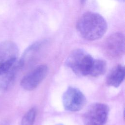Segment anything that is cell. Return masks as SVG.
Instances as JSON below:
<instances>
[{
	"mask_svg": "<svg viewBox=\"0 0 125 125\" xmlns=\"http://www.w3.org/2000/svg\"><path fill=\"white\" fill-rule=\"evenodd\" d=\"M76 28L85 40L95 41L100 39L106 33L107 24L105 20L99 14L87 12L79 19Z\"/></svg>",
	"mask_w": 125,
	"mask_h": 125,
	"instance_id": "cell-1",
	"label": "cell"
},
{
	"mask_svg": "<svg viewBox=\"0 0 125 125\" xmlns=\"http://www.w3.org/2000/svg\"><path fill=\"white\" fill-rule=\"evenodd\" d=\"M103 49L109 57L116 58L122 56L125 52V37L121 33H115L105 41Z\"/></svg>",
	"mask_w": 125,
	"mask_h": 125,
	"instance_id": "cell-6",
	"label": "cell"
},
{
	"mask_svg": "<svg viewBox=\"0 0 125 125\" xmlns=\"http://www.w3.org/2000/svg\"><path fill=\"white\" fill-rule=\"evenodd\" d=\"M94 59L84 50L78 49L68 56L65 64L78 76L89 75L94 62Z\"/></svg>",
	"mask_w": 125,
	"mask_h": 125,
	"instance_id": "cell-2",
	"label": "cell"
},
{
	"mask_svg": "<svg viewBox=\"0 0 125 125\" xmlns=\"http://www.w3.org/2000/svg\"><path fill=\"white\" fill-rule=\"evenodd\" d=\"M120 2H124L125 1V0H117Z\"/></svg>",
	"mask_w": 125,
	"mask_h": 125,
	"instance_id": "cell-14",
	"label": "cell"
},
{
	"mask_svg": "<svg viewBox=\"0 0 125 125\" xmlns=\"http://www.w3.org/2000/svg\"><path fill=\"white\" fill-rule=\"evenodd\" d=\"M48 71V68L46 65L36 67L22 78L21 81V86L26 90H34L46 77Z\"/></svg>",
	"mask_w": 125,
	"mask_h": 125,
	"instance_id": "cell-7",
	"label": "cell"
},
{
	"mask_svg": "<svg viewBox=\"0 0 125 125\" xmlns=\"http://www.w3.org/2000/svg\"><path fill=\"white\" fill-rule=\"evenodd\" d=\"M64 108L69 111H77L82 109L86 104V98L78 88L70 86L62 96Z\"/></svg>",
	"mask_w": 125,
	"mask_h": 125,
	"instance_id": "cell-4",
	"label": "cell"
},
{
	"mask_svg": "<svg viewBox=\"0 0 125 125\" xmlns=\"http://www.w3.org/2000/svg\"><path fill=\"white\" fill-rule=\"evenodd\" d=\"M109 113L108 106L103 103H94L87 108L83 117L84 125H104Z\"/></svg>",
	"mask_w": 125,
	"mask_h": 125,
	"instance_id": "cell-3",
	"label": "cell"
},
{
	"mask_svg": "<svg viewBox=\"0 0 125 125\" xmlns=\"http://www.w3.org/2000/svg\"><path fill=\"white\" fill-rule=\"evenodd\" d=\"M106 69V63L105 61L100 59H95L89 76L98 77L103 75Z\"/></svg>",
	"mask_w": 125,
	"mask_h": 125,
	"instance_id": "cell-11",
	"label": "cell"
},
{
	"mask_svg": "<svg viewBox=\"0 0 125 125\" xmlns=\"http://www.w3.org/2000/svg\"><path fill=\"white\" fill-rule=\"evenodd\" d=\"M125 70L124 66L119 64L114 67L107 75L106 84L115 87H118L125 78Z\"/></svg>",
	"mask_w": 125,
	"mask_h": 125,
	"instance_id": "cell-10",
	"label": "cell"
},
{
	"mask_svg": "<svg viewBox=\"0 0 125 125\" xmlns=\"http://www.w3.org/2000/svg\"><path fill=\"white\" fill-rule=\"evenodd\" d=\"M37 115V110L35 108L30 109L23 116L21 125H33Z\"/></svg>",
	"mask_w": 125,
	"mask_h": 125,
	"instance_id": "cell-12",
	"label": "cell"
},
{
	"mask_svg": "<svg viewBox=\"0 0 125 125\" xmlns=\"http://www.w3.org/2000/svg\"><path fill=\"white\" fill-rule=\"evenodd\" d=\"M81 0V3H84L86 0Z\"/></svg>",
	"mask_w": 125,
	"mask_h": 125,
	"instance_id": "cell-13",
	"label": "cell"
},
{
	"mask_svg": "<svg viewBox=\"0 0 125 125\" xmlns=\"http://www.w3.org/2000/svg\"><path fill=\"white\" fill-rule=\"evenodd\" d=\"M62 125V124H58V125Z\"/></svg>",
	"mask_w": 125,
	"mask_h": 125,
	"instance_id": "cell-15",
	"label": "cell"
},
{
	"mask_svg": "<svg viewBox=\"0 0 125 125\" xmlns=\"http://www.w3.org/2000/svg\"><path fill=\"white\" fill-rule=\"evenodd\" d=\"M21 69L19 61L17 60L11 67L0 73V91H5L10 87Z\"/></svg>",
	"mask_w": 125,
	"mask_h": 125,
	"instance_id": "cell-9",
	"label": "cell"
},
{
	"mask_svg": "<svg viewBox=\"0 0 125 125\" xmlns=\"http://www.w3.org/2000/svg\"><path fill=\"white\" fill-rule=\"evenodd\" d=\"M19 49L11 41L0 42V73L11 67L17 60Z\"/></svg>",
	"mask_w": 125,
	"mask_h": 125,
	"instance_id": "cell-5",
	"label": "cell"
},
{
	"mask_svg": "<svg viewBox=\"0 0 125 125\" xmlns=\"http://www.w3.org/2000/svg\"><path fill=\"white\" fill-rule=\"evenodd\" d=\"M46 43L45 41H39L27 48L19 60L21 69L30 66L40 57L44 51Z\"/></svg>",
	"mask_w": 125,
	"mask_h": 125,
	"instance_id": "cell-8",
	"label": "cell"
}]
</instances>
